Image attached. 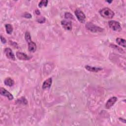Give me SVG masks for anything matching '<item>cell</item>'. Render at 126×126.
Wrapping results in <instances>:
<instances>
[{
	"mask_svg": "<svg viewBox=\"0 0 126 126\" xmlns=\"http://www.w3.org/2000/svg\"><path fill=\"white\" fill-rule=\"evenodd\" d=\"M23 16L24 17L26 18H32V15L30 13H26L25 14H24Z\"/></svg>",
	"mask_w": 126,
	"mask_h": 126,
	"instance_id": "44dd1931",
	"label": "cell"
},
{
	"mask_svg": "<svg viewBox=\"0 0 126 126\" xmlns=\"http://www.w3.org/2000/svg\"><path fill=\"white\" fill-rule=\"evenodd\" d=\"M4 83L5 85L9 87H12L14 84V81L11 78L7 77L5 79L4 81Z\"/></svg>",
	"mask_w": 126,
	"mask_h": 126,
	"instance_id": "4fadbf2b",
	"label": "cell"
},
{
	"mask_svg": "<svg viewBox=\"0 0 126 126\" xmlns=\"http://www.w3.org/2000/svg\"><path fill=\"white\" fill-rule=\"evenodd\" d=\"M48 1V0H41L39 3H38V6L40 8L42 7L43 6H46L47 5Z\"/></svg>",
	"mask_w": 126,
	"mask_h": 126,
	"instance_id": "2e32d148",
	"label": "cell"
},
{
	"mask_svg": "<svg viewBox=\"0 0 126 126\" xmlns=\"http://www.w3.org/2000/svg\"><path fill=\"white\" fill-rule=\"evenodd\" d=\"M0 94L1 95L6 97L10 100H12L14 98L13 95L11 93H10L8 91H7L5 89H4L3 88H0Z\"/></svg>",
	"mask_w": 126,
	"mask_h": 126,
	"instance_id": "8992f818",
	"label": "cell"
},
{
	"mask_svg": "<svg viewBox=\"0 0 126 126\" xmlns=\"http://www.w3.org/2000/svg\"><path fill=\"white\" fill-rule=\"evenodd\" d=\"M45 18L44 17H41L40 18V19H38L37 21L38 23H44L45 21Z\"/></svg>",
	"mask_w": 126,
	"mask_h": 126,
	"instance_id": "ffe728a7",
	"label": "cell"
},
{
	"mask_svg": "<svg viewBox=\"0 0 126 126\" xmlns=\"http://www.w3.org/2000/svg\"><path fill=\"white\" fill-rule=\"evenodd\" d=\"M4 54H5V56H6V57L7 58H8L10 60H13V61H15V55H14L13 52H12V50L10 48H6L4 49Z\"/></svg>",
	"mask_w": 126,
	"mask_h": 126,
	"instance_id": "5b68a950",
	"label": "cell"
},
{
	"mask_svg": "<svg viewBox=\"0 0 126 126\" xmlns=\"http://www.w3.org/2000/svg\"><path fill=\"white\" fill-rule=\"evenodd\" d=\"M61 24L65 30L67 31H71L72 30V24L70 21L66 20H63L61 21Z\"/></svg>",
	"mask_w": 126,
	"mask_h": 126,
	"instance_id": "52a82bcc",
	"label": "cell"
},
{
	"mask_svg": "<svg viewBox=\"0 0 126 126\" xmlns=\"http://www.w3.org/2000/svg\"><path fill=\"white\" fill-rule=\"evenodd\" d=\"M16 56L17 58L20 60H24V61H27L30 59V57L28 56L26 54L20 52H17L16 53Z\"/></svg>",
	"mask_w": 126,
	"mask_h": 126,
	"instance_id": "9c48e42d",
	"label": "cell"
},
{
	"mask_svg": "<svg viewBox=\"0 0 126 126\" xmlns=\"http://www.w3.org/2000/svg\"><path fill=\"white\" fill-rule=\"evenodd\" d=\"M86 28L92 32H101L104 29L100 27L93 24L91 22H88L86 24Z\"/></svg>",
	"mask_w": 126,
	"mask_h": 126,
	"instance_id": "7a4b0ae2",
	"label": "cell"
},
{
	"mask_svg": "<svg viewBox=\"0 0 126 126\" xmlns=\"http://www.w3.org/2000/svg\"><path fill=\"white\" fill-rule=\"evenodd\" d=\"M107 2H109V3H111L112 2V1H107Z\"/></svg>",
	"mask_w": 126,
	"mask_h": 126,
	"instance_id": "cb8c5ba5",
	"label": "cell"
},
{
	"mask_svg": "<svg viewBox=\"0 0 126 126\" xmlns=\"http://www.w3.org/2000/svg\"><path fill=\"white\" fill-rule=\"evenodd\" d=\"M28 43V50L30 52H34L36 50V45L35 42L30 41Z\"/></svg>",
	"mask_w": 126,
	"mask_h": 126,
	"instance_id": "30bf717a",
	"label": "cell"
},
{
	"mask_svg": "<svg viewBox=\"0 0 126 126\" xmlns=\"http://www.w3.org/2000/svg\"><path fill=\"white\" fill-rule=\"evenodd\" d=\"M116 42L118 43L119 45L123 46V47H126V40L124 38H117L116 39Z\"/></svg>",
	"mask_w": 126,
	"mask_h": 126,
	"instance_id": "5bb4252c",
	"label": "cell"
},
{
	"mask_svg": "<svg viewBox=\"0 0 126 126\" xmlns=\"http://www.w3.org/2000/svg\"><path fill=\"white\" fill-rule=\"evenodd\" d=\"M99 13L102 17L106 19H111L115 15L114 12L108 7H105L101 9Z\"/></svg>",
	"mask_w": 126,
	"mask_h": 126,
	"instance_id": "6da1fadb",
	"label": "cell"
},
{
	"mask_svg": "<svg viewBox=\"0 0 126 126\" xmlns=\"http://www.w3.org/2000/svg\"><path fill=\"white\" fill-rule=\"evenodd\" d=\"M117 98L116 96H113L110 98L105 104V108L106 109L110 108L117 101Z\"/></svg>",
	"mask_w": 126,
	"mask_h": 126,
	"instance_id": "ba28073f",
	"label": "cell"
},
{
	"mask_svg": "<svg viewBox=\"0 0 126 126\" xmlns=\"http://www.w3.org/2000/svg\"><path fill=\"white\" fill-rule=\"evenodd\" d=\"M5 30H6V32L7 33L9 34H11L13 32V30L12 26L11 24H7L5 25Z\"/></svg>",
	"mask_w": 126,
	"mask_h": 126,
	"instance_id": "9a60e30c",
	"label": "cell"
},
{
	"mask_svg": "<svg viewBox=\"0 0 126 126\" xmlns=\"http://www.w3.org/2000/svg\"><path fill=\"white\" fill-rule=\"evenodd\" d=\"M35 13H36L37 15H39V14H40L39 10H38V9H36V10L35 11Z\"/></svg>",
	"mask_w": 126,
	"mask_h": 126,
	"instance_id": "603a6c76",
	"label": "cell"
},
{
	"mask_svg": "<svg viewBox=\"0 0 126 126\" xmlns=\"http://www.w3.org/2000/svg\"><path fill=\"white\" fill-rule=\"evenodd\" d=\"M25 39L26 40V41L27 42H30V41H31V34L29 32H26L25 33Z\"/></svg>",
	"mask_w": 126,
	"mask_h": 126,
	"instance_id": "e0dca14e",
	"label": "cell"
},
{
	"mask_svg": "<svg viewBox=\"0 0 126 126\" xmlns=\"http://www.w3.org/2000/svg\"><path fill=\"white\" fill-rule=\"evenodd\" d=\"M85 67L88 71H91V72H98V71L102 70V68L101 67L92 66H90V65H85Z\"/></svg>",
	"mask_w": 126,
	"mask_h": 126,
	"instance_id": "8fae6325",
	"label": "cell"
},
{
	"mask_svg": "<svg viewBox=\"0 0 126 126\" xmlns=\"http://www.w3.org/2000/svg\"><path fill=\"white\" fill-rule=\"evenodd\" d=\"M52 83V78H49L46 80H45L43 82V83L42 84V89H46L47 88H49L51 86Z\"/></svg>",
	"mask_w": 126,
	"mask_h": 126,
	"instance_id": "7c38bea8",
	"label": "cell"
},
{
	"mask_svg": "<svg viewBox=\"0 0 126 126\" xmlns=\"http://www.w3.org/2000/svg\"><path fill=\"white\" fill-rule=\"evenodd\" d=\"M108 25H109V27L114 31L120 32L122 30L121 26L120 23L117 21H114V20H110L108 22Z\"/></svg>",
	"mask_w": 126,
	"mask_h": 126,
	"instance_id": "3957f363",
	"label": "cell"
},
{
	"mask_svg": "<svg viewBox=\"0 0 126 126\" xmlns=\"http://www.w3.org/2000/svg\"><path fill=\"white\" fill-rule=\"evenodd\" d=\"M0 39H1V41L2 43L5 44L6 42V40L5 38L4 37H3L2 35L0 36Z\"/></svg>",
	"mask_w": 126,
	"mask_h": 126,
	"instance_id": "7402d4cb",
	"label": "cell"
},
{
	"mask_svg": "<svg viewBox=\"0 0 126 126\" xmlns=\"http://www.w3.org/2000/svg\"><path fill=\"white\" fill-rule=\"evenodd\" d=\"M110 46H111V47H112V48H115V49H117L118 51H119V52H121V51H122V52H123V51H124V50H123L122 48H120L119 47L117 46H116V45H114V44H111V45H110Z\"/></svg>",
	"mask_w": 126,
	"mask_h": 126,
	"instance_id": "d6986e66",
	"label": "cell"
},
{
	"mask_svg": "<svg viewBox=\"0 0 126 126\" xmlns=\"http://www.w3.org/2000/svg\"><path fill=\"white\" fill-rule=\"evenodd\" d=\"M74 13H75V15L76 18H77L78 20L80 22H81L82 23H83L85 22L86 16H85V14L84 13V12L82 10H81L80 9H77L75 11Z\"/></svg>",
	"mask_w": 126,
	"mask_h": 126,
	"instance_id": "277c9868",
	"label": "cell"
},
{
	"mask_svg": "<svg viewBox=\"0 0 126 126\" xmlns=\"http://www.w3.org/2000/svg\"><path fill=\"white\" fill-rule=\"evenodd\" d=\"M64 17H65V19H73V15L69 12L65 13Z\"/></svg>",
	"mask_w": 126,
	"mask_h": 126,
	"instance_id": "ac0fdd59",
	"label": "cell"
}]
</instances>
